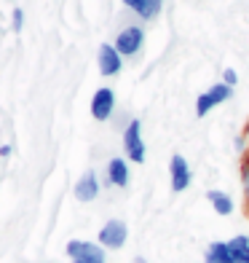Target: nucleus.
Listing matches in <instances>:
<instances>
[{
    "mask_svg": "<svg viewBox=\"0 0 249 263\" xmlns=\"http://www.w3.org/2000/svg\"><path fill=\"white\" fill-rule=\"evenodd\" d=\"M126 236H129V229L123 220H108L99 229V245L110 250H121L126 245Z\"/></svg>",
    "mask_w": 249,
    "mask_h": 263,
    "instance_id": "nucleus-3",
    "label": "nucleus"
},
{
    "mask_svg": "<svg viewBox=\"0 0 249 263\" xmlns=\"http://www.w3.org/2000/svg\"><path fill=\"white\" fill-rule=\"evenodd\" d=\"M123 3H126L129 8H134V11H137L139 16L145 14V8H148V0H123Z\"/></svg>",
    "mask_w": 249,
    "mask_h": 263,
    "instance_id": "nucleus-16",
    "label": "nucleus"
},
{
    "mask_svg": "<svg viewBox=\"0 0 249 263\" xmlns=\"http://www.w3.org/2000/svg\"><path fill=\"white\" fill-rule=\"evenodd\" d=\"M108 183L110 185H118V188H126L129 185V166L123 159H110L108 161Z\"/></svg>",
    "mask_w": 249,
    "mask_h": 263,
    "instance_id": "nucleus-10",
    "label": "nucleus"
},
{
    "mask_svg": "<svg viewBox=\"0 0 249 263\" xmlns=\"http://www.w3.org/2000/svg\"><path fill=\"white\" fill-rule=\"evenodd\" d=\"M22 25H25V11L16 8V11H14V30L19 32V30H22Z\"/></svg>",
    "mask_w": 249,
    "mask_h": 263,
    "instance_id": "nucleus-18",
    "label": "nucleus"
},
{
    "mask_svg": "<svg viewBox=\"0 0 249 263\" xmlns=\"http://www.w3.org/2000/svg\"><path fill=\"white\" fill-rule=\"evenodd\" d=\"M113 107H115V94H113V89L102 86V89L94 91V97H91V116L97 118V121H108L110 113H113Z\"/></svg>",
    "mask_w": 249,
    "mask_h": 263,
    "instance_id": "nucleus-4",
    "label": "nucleus"
},
{
    "mask_svg": "<svg viewBox=\"0 0 249 263\" xmlns=\"http://www.w3.org/2000/svg\"><path fill=\"white\" fill-rule=\"evenodd\" d=\"M206 199H209V204H212V210H215L217 215H231L233 212V199L228 196V194H222V191H209L206 194Z\"/></svg>",
    "mask_w": 249,
    "mask_h": 263,
    "instance_id": "nucleus-12",
    "label": "nucleus"
},
{
    "mask_svg": "<svg viewBox=\"0 0 249 263\" xmlns=\"http://www.w3.org/2000/svg\"><path fill=\"white\" fill-rule=\"evenodd\" d=\"M73 263H80V260H73Z\"/></svg>",
    "mask_w": 249,
    "mask_h": 263,
    "instance_id": "nucleus-21",
    "label": "nucleus"
},
{
    "mask_svg": "<svg viewBox=\"0 0 249 263\" xmlns=\"http://www.w3.org/2000/svg\"><path fill=\"white\" fill-rule=\"evenodd\" d=\"M123 151H126V156L142 164L145 161V142H142V124H139V118H134L132 124L126 126L123 132Z\"/></svg>",
    "mask_w": 249,
    "mask_h": 263,
    "instance_id": "nucleus-2",
    "label": "nucleus"
},
{
    "mask_svg": "<svg viewBox=\"0 0 249 263\" xmlns=\"http://www.w3.org/2000/svg\"><path fill=\"white\" fill-rule=\"evenodd\" d=\"M228 247H231V253H233V260L236 263H249V236H233L231 242H228Z\"/></svg>",
    "mask_w": 249,
    "mask_h": 263,
    "instance_id": "nucleus-13",
    "label": "nucleus"
},
{
    "mask_svg": "<svg viewBox=\"0 0 249 263\" xmlns=\"http://www.w3.org/2000/svg\"><path fill=\"white\" fill-rule=\"evenodd\" d=\"M241 185H244V196H246V201H249V159H246L244 166H241Z\"/></svg>",
    "mask_w": 249,
    "mask_h": 263,
    "instance_id": "nucleus-15",
    "label": "nucleus"
},
{
    "mask_svg": "<svg viewBox=\"0 0 249 263\" xmlns=\"http://www.w3.org/2000/svg\"><path fill=\"white\" fill-rule=\"evenodd\" d=\"M67 255L80 263H105V247L83 242V239H73V242H67Z\"/></svg>",
    "mask_w": 249,
    "mask_h": 263,
    "instance_id": "nucleus-1",
    "label": "nucleus"
},
{
    "mask_svg": "<svg viewBox=\"0 0 249 263\" xmlns=\"http://www.w3.org/2000/svg\"><path fill=\"white\" fill-rule=\"evenodd\" d=\"M204 263H236L233 260V253L228 242H212L206 247V255H204Z\"/></svg>",
    "mask_w": 249,
    "mask_h": 263,
    "instance_id": "nucleus-11",
    "label": "nucleus"
},
{
    "mask_svg": "<svg viewBox=\"0 0 249 263\" xmlns=\"http://www.w3.org/2000/svg\"><path fill=\"white\" fill-rule=\"evenodd\" d=\"M99 196V177L97 172H83L75 183V199L78 201H94Z\"/></svg>",
    "mask_w": 249,
    "mask_h": 263,
    "instance_id": "nucleus-9",
    "label": "nucleus"
},
{
    "mask_svg": "<svg viewBox=\"0 0 249 263\" xmlns=\"http://www.w3.org/2000/svg\"><path fill=\"white\" fill-rule=\"evenodd\" d=\"M121 65H123V62H121V54H118L115 46L102 43V46H99V73L108 76V78H113V76L121 73Z\"/></svg>",
    "mask_w": 249,
    "mask_h": 263,
    "instance_id": "nucleus-8",
    "label": "nucleus"
},
{
    "mask_svg": "<svg viewBox=\"0 0 249 263\" xmlns=\"http://www.w3.org/2000/svg\"><path fill=\"white\" fill-rule=\"evenodd\" d=\"M236 81H239V76H236V70H225V73H222V83H225V86H233V83Z\"/></svg>",
    "mask_w": 249,
    "mask_h": 263,
    "instance_id": "nucleus-17",
    "label": "nucleus"
},
{
    "mask_svg": "<svg viewBox=\"0 0 249 263\" xmlns=\"http://www.w3.org/2000/svg\"><path fill=\"white\" fill-rule=\"evenodd\" d=\"M137 263H148V260H145V258H137Z\"/></svg>",
    "mask_w": 249,
    "mask_h": 263,
    "instance_id": "nucleus-20",
    "label": "nucleus"
},
{
    "mask_svg": "<svg viewBox=\"0 0 249 263\" xmlns=\"http://www.w3.org/2000/svg\"><path fill=\"white\" fill-rule=\"evenodd\" d=\"M163 6V0H148V8H145V14H142V19H153L161 11Z\"/></svg>",
    "mask_w": 249,
    "mask_h": 263,
    "instance_id": "nucleus-14",
    "label": "nucleus"
},
{
    "mask_svg": "<svg viewBox=\"0 0 249 263\" xmlns=\"http://www.w3.org/2000/svg\"><path fill=\"white\" fill-rule=\"evenodd\" d=\"M0 156H11V148L8 145H0Z\"/></svg>",
    "mask_w": 249,
    "mask_h": 263,
    "instance_id": "nucleus-19",
    "label": "nucleus"
},
{
    "mask_svg": "<svg viewBox=\"0 0 249 263\" xmlns=\"http://www.w3.org/2000/svg\"><path fill=\"white\" fill-rule=\"evenodd\" d=\"M228 97H231V86H225V83H215L209 91H204V94L196 100V113H198V116H206L212 107L220 105V102H225Z\"/></svg>",
    "mask_w": 249,
    "mask_h": 263,
    "instance_id": "nucleus-5",
    "label": "nucleus"
},
{
    "mask_svg": "<svg viewBox=\"0 0 249 263\" xmlns=\"http://www.w3.org/2000/svg\"><path fill=\"white\" fill-rule=\"evenodd\" d=\"M169 175H172V191H174V194H180V191H185L188 185H191V166H188V161L180 156V153H174V156H172Z\"/></svg>",
    "mask_w": 249,
    "mask_h": 263,
    "instance_id": "nucleus-6",
    "label": "nucleus"
},
{
    "mask_svg": "<svg viewBox=\"0 0 249 263\" xmlns=\"http://www.w3.org/2000/svg\"><path fill=\"white\" fill-rule=\"evenodd\" d=\"M142 41H145V32H142L139 27H126L121 35H118L115 49H118L121 57H132L142 49Z\"/></svg>",
    "mask_w": 249,
    "mask_h": 263,
    "instance_id": "nucleus-7",
    "label": "nucleus"
}]
</instances>
